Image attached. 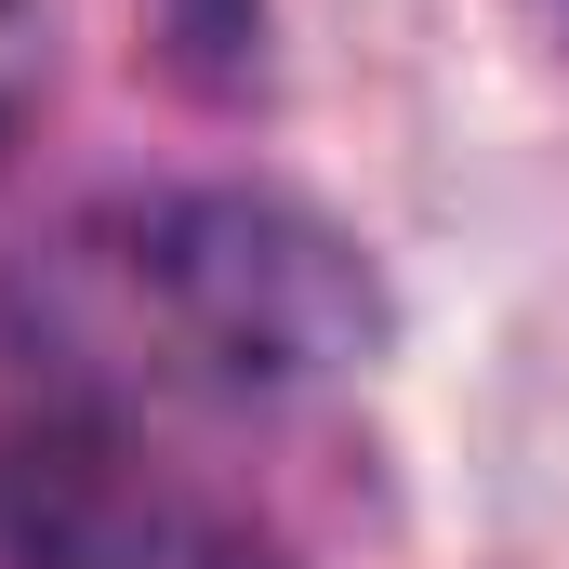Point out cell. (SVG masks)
Returning <instances> with one entry per match:
<instances>
[{
	"mask_svg": "<svg viewBox=\"0 0 569 569\" xmlns=\"http://www.w3.org/2000/svg\"><path fill=\"white\" fill-rule=\"evenodd\" d=\"M146 279L226 371H331L371 345V279L266 199H172L146 226Z\"/></svg>",
	"mask_w": 569,
	"mask_h": 569,
	"instance_id": "1",
	"label": "cell"
}]
</instances>
